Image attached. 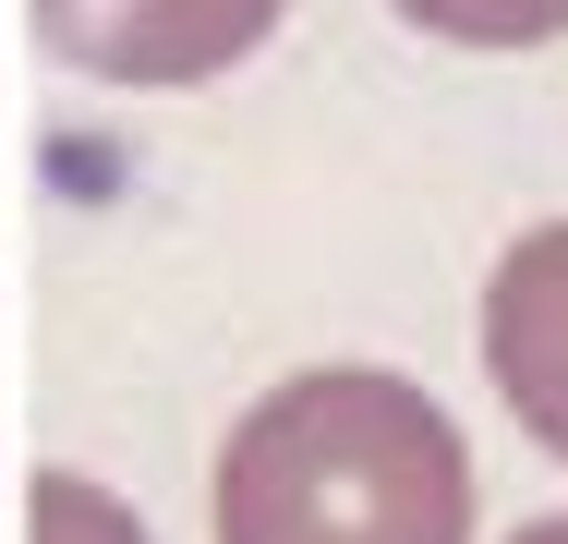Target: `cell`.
Returning <instances> with one entry per match:
<instances>
[{
  "label": "cell",
  "mask_w": 568,
  "mask_h": 544,
  "mask_svg": "<svg viewBox=\"0 0 568 544\" xmlns=\"http://www.w3.org/2000/svg\"><path fill=\"white\" fill-rule=\"evenodd\" d=\"M508 544H568V521H520V533H508Z\"/></svg>",
  "instance_id": "obj_6"
},
{
  "label": "cell",
  "mask_w": 568,
  "mask_h": 544,
  "mask_svg": "<svg viewBox=\"0 0 568 544\" xmlns=\"http://www.w3.org/2000/svg\"><path fill=\"white\" fill-rule=\"evenodd\" d=\"M24 533L37 544H145V521L121 508L110 484H85V472H37L24 484Z\"/></svg>",
  "instance_id": "obj_5"
},
{
  "label": "cell",
  "mask_w": 568,
  "mask_h": 544,
  "mask_svg": "<svg viewBox=\"0 0 568 544\" xmlns=\"http://www.w3.org/2000/svg\"><path fill=\"white\" fill-rule=\"evenodd\" d=\"M387 12L448 37V49H545V37H568V0H387Z\"/></svg>",
  "instance_id": "obj_4"
},
{
  "label": "cell",
  "mask_w": 568,
  "mask_h": 544,
  "mask_svg": "<svg viewBox=\"0 0 568 544\" xmlns=\"http://www.w3.org/2000/svg\"><path fill=\"white\" fill-rule=\"evenodd\" d=\"M484 375L520 412V435L568 460V218L520 230L496 254V279H484Z\"/></svg>",
  "instance_id": "obj_3"
},
{
  "label": "cell",
  "mask_w": 568,
  "mask_h": 544,
  "mask_svg": "<svg viewBox=\"0 0 568 544\" xmlns=\"http://www.w3.org/2000/svg\"><path fill=\"white\" fill-rule=\"evenodd\" d=\"M291 0H37V37L98 85H206L278 37Z\"/></svg>",
  "instance_id": "obj_2"
},
{
  "label": "cell",
  "mask_w": 568,
  "mask_h": 544,
  "mask_svg": "<svg viewBox=\"0 0 568 544\" xmlns=\"http://www.w3.org/2000/svg\"><path fill=\"white\" fill-rule=\"evenodd\" d=\"M219 544H471V447L412 375L315 363L230 424Z\"/></svg>",
  "instance_id": "obj_1"
}]
</instances>
